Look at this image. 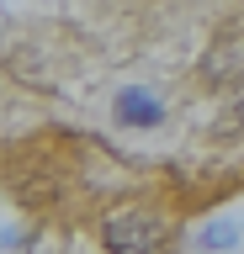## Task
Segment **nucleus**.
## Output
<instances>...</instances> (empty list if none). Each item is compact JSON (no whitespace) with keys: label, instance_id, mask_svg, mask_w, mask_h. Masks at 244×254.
<instances>
[{"label":"nucleus","instance_id":"nucleus-1","mask_svg":"<svg viewBox=\"0 0 244 254\" xmlns=\"http://www.w3.org/2000/svg\"><path fill=\"white\" fill-rule=\"evenodd\" d=\"M101 244L106 249H122V254H144V249H160L164 244V217L149 212V206H122L101 222Z\"/></svg>","mask_w":244,"mask_h":254},{"label":"nucleus","instance_id":"nucleus-2","mask_svg":"<svg viewBox=\"0 0 244 254\" xmlns=\"http://www.w3.org/2000/svg\"><path fill=\"white\" fill-rule=\"evenodd\" d=\"M202 79H207L212 90H239V85H244V37H239V32H223V37L207 48Z\"/></svg>","mask_w":244,"mask_h":254},{"label":"nucleus","instance_id":"nucleus-3","mask_svg":"<svg viewBox=\"0 0 244 254\" xmlns=\"http://www.w3.org/2000/svg\"><path fill=\"white\" fill-rule=\"evenodd\" d=\"M164 117V101L154 90H122L117 95V122L122 127H154Z\"/></svg>","mask_w":244,"mask_h":254},{"label":"nucleus","instance_id":"nucleus-4","mask_svg":"<svg viewBox=\"0 0 244 254\" xmlns=\"http://www.w3.org/2000/svg\"><path fill=\"white\" fill-rule=\"evenodd\" d=\"M196 244H202V249H228V244H239V233H234V222H212Z\"/></svg>","mask_w":244,"mask_h":254}]
</instances>
